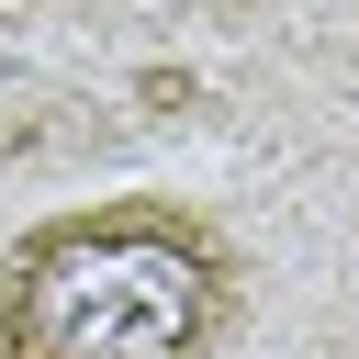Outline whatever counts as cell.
<instances>
[{
  "instance_id": "cell-1",
  "label": "cell",
  "mask_w": 359,
  "mask_h": 359,
  "mask_svg": "<svg viewBox=\"0 0 359 359\" xmlns=\"http://www.w3.org/2000/svg\"><path fill=\"white\" fill-rule=\"evenodd\" d=\"M236 280L247 269L213 213L112 191L0 247V359H213Z\"/></svg>"
}]
</instances>
